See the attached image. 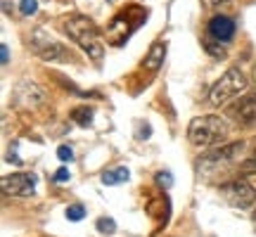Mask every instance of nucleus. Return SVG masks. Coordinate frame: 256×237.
Returning <instances> with one entry per match:
<instances>
[{
    "mask_svg": "<svg viewBox=\"0 0 256 237\" xmlns=\"http://www.w3.org/2000/svg\"><path fill=\"white\" fill-rule=\"evenodd\" d=\"M64 31L69 34V38H72L74 43H78V48L90 60L100 62L102 57H104V43H102L100 31H98V26L88 17H81V14L69 17L64 22Z\"/></svg>",
    "mask_w": 256,
    "mask_h": 237,
    "instance_id": "1",
    "label": "nucleus"
},
{
    "mask_svg": "<svg viewBox=\"0 0 256 237\" xmlns=\"http://www.w3.org/2000/svg\"><path fill=\"white\" fill-rule=\"evenodd\" d=\"M188 138L194 147H216L226 142L228 138V124L220 116L206 114V116H197L190 121L188 128Z\"/></svg>",
    "mask_w": 256,
    "mask_h": 237,
    "instance_id": "2",
    "label": "nucleus"
},
{
    "mask_svg": "<svg viewBox=\"0 0 256 237\" xmlns=\"http://www.w3.org/2000/svg\"><path fill=\"white\" fill-rule=\"evenodd\" d=\"M247 86H249L247 76L240 72V69H228L218 81L214 83V88H211V92H209L211 107H223V104H228L232 98H238L240 92L247 90Z\"/></svg>",
    "mask_w": 256,
    "mask_h": 237,
    "instance_id": "3",
    "label": "nucleus"
},
{
    "mask_svg": "<svg viewBox=\"0 0 256 237\" xmlns=\"http://www.w3.org/2000/svg\"><path fill=\"white\" fill-rule=\"evenodd\" d=\"M220 192H223V197H226L232 206H238V209H249L256 202V188L249 185L244 178H238V180L223 185Z\"/></svg>",
    "mask_w": 256,
    "mask_h": 237,
    "instance_id": "4",
    "label": "nucleus"
},
{
    "mask_svg": "<svg viewBox=\"0 0 256 237\" xmlns=\"http://www.w3.org/2000/svg\"><path fill=\"white\" fill-rule=\"evenodd\" d=\"M2 194L8 197H31L36 188V176L34 174H12L0 178Z\"/></svg>",
    "mask_w": 256,
    "mask_h": 237,
    "instance_id": "5",
    "label": "nucleus"
},
{
    "mask_svg": "<svg viewBox=\"0 0 256 237\" xmlns=\"http://www.w3.org/2000/svg\"><path fill=\"white\" fill-rule=\"evenodd\" d=\"M31 48L38 57H43L46 62H57L66 57V50L62 48V43H57L55 38H50L46 31H34L31 36Z\"/></svg>",
    "mask_w": 256,
    "mask_h": 237,
    "instance_id": "6",
    "label": "nucleus"
},
{
    "mask_svg": "<svg viewBox=\"0 0 256 237\" xmlns=\"http://www.w3.org/2000/svg\"><path fill=\"white\" fill-rule=\"evenodd\" d=\"M12 98H14V104H17L19 110H38L43 104V100H46L43 90L31 81L17 83L14 90H12Z\"/></svg>",
    "mask_w": 256,
    "mask_h": 237,
    "instance_id": "7",
    "label": "nucleus"
},
{
    "mask_svg": "<svg viewBox=\"0 0 256 237\" xmlns=\"http://www.w3.org/2000/svg\"><path fill=\"white\" fill-rule=\"evenodd\" d=\"M228 116L238 124V126H254L256 124V95H247V98H242L238 100L235 104H230L228 107Z\"/></svg>",
    "mask_w": 256,
    "mask_h": 237,
    "instance_id": "8",
    "label": "nucleus"
},
{
    "mask_svg": "<svg viewBox=\"0 0 256 237\" xmlns=\"http://www.w3.org/2000/svg\"><path fill=\"white\" fill-rule=\"evenodd\" d=\"M209 36L218 43H228L230 38L235 36V22L226 14H216L209 22Z\"/></svg>",
    "mask_w": 256,
    "mask_h": 237,
    "instance_id": "9",
    "label": "nucleus"
},
{
    "mask_svg": "<svg viewBox=\"0 0 256 237\" xmlns=\"http://www.w3.org/2000/svg\"><path fill=\"white\" fill-rule=\"evenodd\" d=\"M244 150V142L240 140V142H230V145H220L216 150H211L204 154V162H209V164H218V162H228L232 156H240V152Z\"/></svg>",
    "mask_w": 256,
    "mask_h": 237,
    "instance_id": "10",
    "label": "nucleus"
},
{
    "mask_svg": "<svg viewBox=\"0 0 256 237\" xmlns=\"http://www.w3.org/2000/svg\"><path fill=\"white\" fill-rule=\"evenodd\" d=\"M164 57H166V43L164 40H156V43H152V48L147 50L145 55V69L147 72H156L162 64H164Z\"/></svg>",
    "mask_w": 256,
    "mask_h": 237,
    "instance_id": "11",
    "label": "nucleus"
},
{
    "mask_svg": "<svg viewBox=\"0 0 256 237\" xmlns=\"http://www.w3.org/2000/svg\"><path fill=\"white\" fill-rule=\"evenodd\" d=\"M128 178H130V171L126 166H119V168H112V171L102 174V182L104 185H121V182H128Z\"/></svg>",
    "mask_w": 256,
    "mask_h": 237,
    "instance_id": "12",
    "label": "nucleus"
},
{
    "mask_svg": "<svg viewBox=\"0 0 256 237\" xmlns=\"http://www.w3.org/2000/svg\"><path fill=\"white\" fill-rule=\"evenodd\" d=\"M72 118L83 128L90 126L92 124V110L90 107H76V110H72Z\"/></svg>",
    "mask_w": 256,
    "mask_h": 237,
    "instance_id": "13",
    "label": "nucleus"
},
{
    "mask_svg": "<svg viewBox=\"0 0 256 237\" xmlns=\"http://www.w3.org/2000/svg\"><path fill=\"white\" fill-rule=\"evenodd\" d=\"M95 228H98V232H102V235H114V232H116V220L110 218V216H102V218H98Z\"/></svg>",
    "mask_w": 256,
    "mask_h": 237,
    "instance_id": "14",
    "label": "nucleus"
},
{
    "mask_svg": "<svg viewBox=\"0 0 256 237\" xmlns=\"http://www.w3.org/2000/svg\"><path fill=\"white\" fill-rule=\"evenodd\" d=\"M83 216H86L83 204H72V206H66V218L69 220H83Z\"/></svg>",
    "mask_w": 256,
    "mask_h": 237,
    "instance_id": "15",
    "label": "nucleus"
},
{
    "mask_svg": "<svg viewBox=\"0 0 256 237\" xmlns=\"http://www.w3.org/2000/svg\"><path fill=\"white\" fill-rule=\"evenodd\" d=\"M19 12H22L24 17H31V14H36V12H38V2H36V0H22Z\"/></svg>",
    "mask_w": 256,
    "mask_h": 237,
    "instance_id": "16",
    "label": "nucleus"
},
{
    "mask_svg": "<svg viewBox=\"0 0 256 237\" xmlns=\"http://www.w3.org/2000/svg\"><path fill=\"white\" fill-rule=\"evenodd\" d=\"M204 48H206V52L214 57H226V50L220 48V43H214V40H204Z\"/></svg>",
    "mask_w": 256,
    "mask_h": 237,
    "instance_id": "17",
    "label": "nucleus"
},
{
    "mask_svg": "<svg viewBox=\"0 0 256 237\" xmlns=\"http://www.w3.org/2000/svg\"><path fill=\"white\" fill-rule=\"evenodd\" d=\"M240 171H242V174H256V152L240 164Z\"/></svg>",
    "mask_w": 256,
    "mask_h": 237,
    "instance_id": "18",
    "label": "nucleus"
},
{
    "mask_svg": "<svg viewBox=\"0 0 256 237\" xmlns=\"http://www.w3.org/2000/svg\"><path fill=\"white\" fill-rule=\"evenodd\" d=\"M57 159H60V162H72V159H74V150L69 145H60V147H57Z\"/></svg>",
    "mask_w": 256,
    "mask_h": 237,
    "instance_id": "19",
    "label": "nucleus"
},
{
    "mask_svg": "<svg viewBox=\"0 0 256 237\" xmlns=\"http://www.w3.org/2000/svg\"><path fill=\"white\" fill-rule=\"evenodd\" d=\"M156 182H159L164 190H168V188L174 185V178H171V174H168V171H159V174H156Z\"/></svg>",
    "mask_w": 256,
    "mask_h": 237,
    "instance_id": "20",
    "label": "nucleus"
},
{
    "mask_svg": "<svg viewBox=\"0 0 256 237\" xmlns=\"http://www.w3.org/2000/svg\"><path fill=\"white\" fill-rule=\"evenodd\" d=\"M72 180V174H69V168H57V174H55V182H69Z\"/></svg>",
    "mask_w": 256,
    "mask_h": 237,
    "instance_id": "21",
    "label": "nucleus"
},
{
    "mask_svg": "<svg viewBox=\"0 0 256 237\" xmlns=\"http://www.w3.org/2000/svg\"><path fill=\"white\" fill-rule=\"evenodd\" d=\"M0 62H2V64L10 62V50H8V46H5V43H0Z\"/></svg>",
    "mask_w": 256,
    "mask_h": 237,
    "instance_id": "22",
    "label": "nucleus"
},
{
    "mask_svg": "<svg viewBox=\"0 0 256 237\" xmlns=\"http://www.w3.org/2000/svg\"><path fill=\"white\" fill-rule=\"evenodd\" d=\"M204 8H218V5H226L228 0H200Z\"/></svg>",
    "mask_w": 256,
    "mask_h": 237,
    "instance_id": "23",
    "label": "nucleus"
},
{
    "mask_svg": "<svg viewBox=\"0 0 256 237\" xmlns=\"http://www.w3.org/2000/svg\"><path fill=\"white\" fill-rule=\"evenodd\" d=\"M8 162H14V164H22V162H19V156L14 154V152H10V156H8Z\"/></svg>",
    "mask_w": 256,
    "mask_h": 237,
    "instance_id": "24",
    "label": "nucleus"
},
{
    "mask_svg": "<svg viewBox=\"0 0 256 237\" xmlns=\"http://www.w3.org/2000/svg\"><path fill=\"white\" fill-rule=\"evenodd\" d=\"M254 83H256V66H254Z\"/></svg>",
    "mask_w": 256,
    "mask_h": 237,
    "instance_id": "25",
    "label": "nucleus"
},
{
    "mask_svg": "<svg viewBox=\"0 0 256 237\" xmlns=\"http://www.w3.org/2000/svg\"><path fill=\"white\" fill-rule=\"evenodd\" d=\"M254 218H256V214H254Z\"/></svg>",
    "mask_w": 256,
    "mask_h": 237,
    "instance_id": "26",
    "label": "nucleus"
}]
</instances>
